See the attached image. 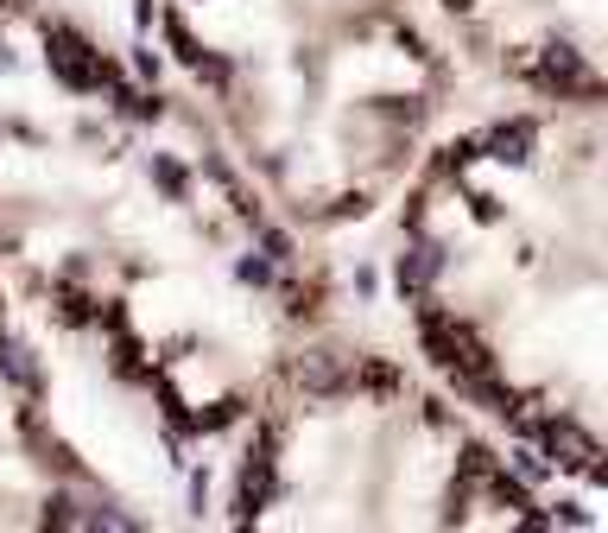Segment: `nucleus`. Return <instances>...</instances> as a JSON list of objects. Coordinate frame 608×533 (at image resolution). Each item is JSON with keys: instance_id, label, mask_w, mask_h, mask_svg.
Segmentation results:
<instances>
[{"instance_id": "nucleus-1", "label": "nucleus", "mask_w": 608, "mask_h": 533, "mask_svg": "<svg viewBox=\"0 0 608 533\" xmlns=\"http://www.w3.org/2000/svg\"><path fill=\"white\" fill-rule=\"evenodd\" d=\"M45 64H51V76H58L64 89H76V96H96L108 83H121L114 64H108L89 38H76L71 26H51V33H45Z\"/></svg>"}, {"instance_id": "nucleus-2", "label": "nucleus", "mask_w": 608, "mask_h": 533, "mask_svg": "<svg viewBox=\"0 0 608 533\" xmlns=\"http://www.w3.org/2000/svg\"><path fill=\"white\" fill-rule=\"evenodd\" d=\"M538 438H545V451L558 457V463H571V470H583V476H603V445H596L590 432H576L571 419H545Z\"/></svg>"}, {"instance_id": "nucleus-3", "label": "nucleus", "mask_w": 608, "mask_h": 533, "mask_svg": "<svg viewBox=\"0 0 608 533\" xmlns=\"http://www.w3.org/2000/svg\"><path fill=\"white\" fill-rule=\"evenodd\" d=\"M444 266H450V255H444L437 241H419L412 255H399V293H406V299H419V293H425Z\"/></svg>"}, {"instance_id": "nucleus-4", "label": "nucleus", "mask_w": 608, "mask_h": 533, "mask_svg": "<svg viewBox=\"0 0 608 533\" xmlns=\"http://www.w3.org/2000/svg\"><path fill=\"white\" fill-rule=\"evenodd\" d=\"M266 495H273V445H260V451L241 463V521H253L260 508H266Z\"/></svg>"}, {"instance_id": "nucleus-5", "label": "nucleus", "mask_w": 608, "mask_h": 533, "mask_svg": "<svg viewBox=\"0 0 608 533\" xmlns=\"http://www.w3.org/2000/svg\"><path fill=\"white\" fill-rule=\"evenodd\" d=\"M533 140H538L533 121H501L482 147H488V159H501V165H526V159H533Z\"/></svg>"}, {"instance_id": "nucleus-6", "label": "nucleus", "mask_w": 608, "mask_h": 533, "mask_svg": "<svg viewBox=\"0 0 608 533\" xmlns=\"http://www.w3.org/2000/svg\"><path fill=\"white\" fill-rule=\"evenodd\" d=\"M0 369L20 381V387H38V362L20 349V343H7V337H0Z\"/></svg>"}, {"instance_id": "nucleus-7", "label": "nucleus", "mask_w": 608, "mask_h": 533, "mask_svg": "<svg viewBox=\"0 0 608 533\" xmlns=\"http://www.w3.org/2000/svg\"><path fill=\"white\" fill-rule=\"evenodd\" d=\"M152 185L165 190V197H184V185H190V178H184L178 159H159V152H152Z\"/></svg>"}, {"instance_id": "nucleus-8", "label": "nucleus", "mask_w": 608, "mask_h": 533, "mask_svg": "<svg viewBox=\"0 0 608 533\" xmlns=\"http://www.w3.org/2000/svg\"><path fill=\"white\" fill-rule=\"evenodd\" d=\"M121 114H134V121H159V96H134V89H121Z\"/></svg>"}, {"instance_id": "nucleus-9", "label": "nucleus", "mask_w": 608, "mask_h": 533, "mask_svg": "<svg viewBox=\"0 0 608 533\" xmlns=\"http://www.w3.org/2000/svg\"><path fill=\"white\" fill-rule=\"evenodd\" d=\"M235 280H241V286H266V280H273V261L248 255V261H235Z\"/></svg>"}, {"instance_id": "nucleus-10", "label": "nucleus", "mask_w": 608, "mask_h": 533, "mask_svg": "<svg viewBox=\"0 0 608 533\" xmlns=\"http://www.w3.org/2000/svg\"><path fill=\"white\" fill-rule=\"evenodd\" d=\"M513 470H520L526 483H545V476H551V463H545L538 451H513Z\"/></svg>"}, {"instance_id": "nucleus-11", "label": "nucleus", "mask_w": 608, "mask_h": 533, "mask_svg": "<svg viewBox=\"0 0 608 533\" xmlns=\"http://www.w3.org/2000/svg\"><path fill=\"white\" fill-rule=\"evenodd\" d=\"M260 241H266V261H291V235H280V228H260Z\"/></svg>"}, {"instance_id": "nucleus-12", "label": "nucleus", "mask_w": 608, "mask_h": 533, "mask_svg": "<svg viewBox=\"0 0 608 533\" xmlns=\"http://www.w3.org/2000/svg\"><path fill=\"white\" fill-rule=\"evenodd\" d=\"M190 501H197V515H203V501H210V476H203V470L190 476Z\"/></svg>"}, {"instance_id": "nucleus-13", "label": "nucleus", "mask_w": 608, "mask_h": 533, "mask_svg": "<svg viewBox=\"0 0 608 533\" xmlns=\"http://www.w3.org/2000/svg\"><path fill=\"white\" fill-rule=\"evenodd\" d=\"M0 71H13V58H7V51H0Z\"/></svg>"}]
</instances>
